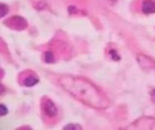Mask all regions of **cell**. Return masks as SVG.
<instances>
[{"label":"cell","mask_w":155,"mask_h":130,"mask_svg":"<svg viewBox=\"0 0 155 130\" xmlns=\"http://www.w3.org/2000/svg\"><path fill=\"white\" fill-rule=\"evenodd\" d=\"M60 82L66 91L87 104L92 107H101L102 104L100 92L88 81L68 76L62 79Z\"/></svg>","instance_id":"obj_1"},{"label":"cell","mask_w":155,"mask_h":130,"mask_svg":"<svg viewBox=\"0 0 155 130\" xmlns=\"http://www.w3.org/2000/svg\"><path fill=\"white\" fill-rule=\"evenodd\" d=\"M43 111L45 112V114L49 117H54L57 115V108L55 107L54 104L51 100H45V102L43 103V106H42Z\"/></svg>","instance_id":"obj_2"},{"label":"cell","mask_w":155,"mask_h":130,"mask_svg":"<svg viewBox=\"0 0 155 130\" xmlns=\"http://www.w3.org/2000/svg\"><path fill=\"white\" fill-rule=\"evenodd\" d=\"M142 11L145 14L155 12V3L153 0H144L142 3Z\"/></svg>","instance_id":"obj_3"},{"label":"cell","mask_w":155,"mask_h":130,"mask_svg":"<svg viewBox=\"0 0 155 130\" xmlns=\"http://www.w3.org/2000/svg\"><path fill=\"white\" fill-rule=\"evenodd\" d=\"M39 82V80L37 77L33 76H29L28 77L24 80L23 85L27 87H32L34 85H36Z\"/></svg>","instance_id":"obj_4"},{"label":"cell","mask_w":155,"mask_h":130,"mask_svg":"<svg viewBox=\"0 0 155 130\" xmlns=\"http://www.w3.org/2000/svg\"><path fill=\"white\" fill-rule=\"evenodd\" d=\"M8 12V8L4 3H1L0 5V17L3 18Z\"/></svg>","instance_id":"obj_5"},{"label":"cell","mask_w":155,"mask_h":130,"mask_svg":"<svg viewBox=\"0 0 155 130\" xmlns=\"http://www.w3.org/2000/svg\"><path fill=\"white\" fill-rule=\"evenodd\" d=\"M64 129H69V130H77V129H82V127L78 124H67L65 127H64Z\"/></svg>","instance_id":"obj_6"},{"label":"cell","mask_w":155,"mask_h":130,"mask_svg":"<svg viewBox=\"0 0 155 130\" xmlns=\"http://www.w3.org/2000/svg\"><path fill=\"white\" fill-rule=\"evenodd\" d=\"M45 61L48 62V63H51L54 61V56H53V54L51 52H46L45 54Z\"/></svg>","instance_id":"obj_7"},{"label":"cell","mask_w":155,"mask_h":130,"mask_svg":"<svg viewBox=\"0 0 155 130\" xmlns=\"http://www.w3.org/2000/svg\"><path fill=\"white\" fill-rule=\"evenodd\" d=\"M8 114V109L4 104H1L0 105V115L1 116H4Z\"/></svg>","instance_id":"obj_8"},{"label":"cell","mask_w":155,"mask_h":130,"mask_svg":"<svg viewBox=\"0 0 155 130\" xmlns=\"http://www.w3.org/2000/svg\"><path fill=\"white\" fill-rule=\"evenodd\" d=\"M110 54L112 56V58H113L114 60H116V61H119L120 60V56H118V54L116 53V51H114V50H111L110 52Z\"/></svg>","instance_id":"obj_9"},{"label":"cell","mask_w":155,"mask_h":130,"mask_svg":"<svg viewBox=\"0 0 155 130\" xmlns=\"http://www.w3.org/2000/svg\"><path fill=\"white\" fill-rule=\"evenodd\" d=\"M151 99H152L153 101L155 103V90H153V91L151 92Z\"/></svg>","instance_id":"obj_10"}]
</instances>
